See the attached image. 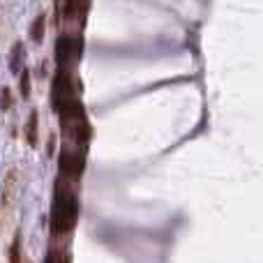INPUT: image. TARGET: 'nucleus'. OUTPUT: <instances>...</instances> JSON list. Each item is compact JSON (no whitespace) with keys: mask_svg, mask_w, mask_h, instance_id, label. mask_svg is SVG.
<instances>
[{"mask_svg":"<svg viewBox=\"0 0 263 263\" xmlns=\"http://www.w3.org/2000/svg\"><path fill=\"white\" fill-rule=\"evenodd\" d=\"M79 217V201L72 192H55L53 201V213H51V229L55 233L69 231L77 224Z\"/></svg>","mask_w":263,"mask_h":263,"instance_id":"nucleus-1","label":"nucleus"},{"mask_svg":"<svg viewBox=\"0 0 263 263\" xmlns=\"http://www.w3.org/2000/svg\"><path fill=\"white\" fill-rule=\"evenodd\" d=\"M83 166H86V145H77V148H65L60 155V173L67 178L77 180L81 176Z\"/></svg>","mask_w":263,"mask_h":263,"instance_id":"nucleus-2","label":"nucleus"},{"mask_svg":"<svg viewBox=\"0 0 263 263\" xmlns=\"http://www.w3.org/2000/svg\"><path fill=\"white\" fill-rule=\"evenodd\" d=\"M37 123H40V114L32 111L30 118H28V127H26V139L30 145H37Z\"/></svg>","mask_w":263,"mask_h":263,"instance_id":"nucleus-3","label":"nucleus"},{"mask_svg":"<svg viewBox=\"0 0 263 263\" xmlns=\"http://www.w3.org/2000/svg\"><path fill=\"white\" fill-rule=\"evenodd\" d=\"M44 23H46V16L44 14H40V16L35 18V21H32V42H37V44H40L42 42V37H44Z\"/></svg>","mask_w":263,"mask_h":263,"instance_id":"nucleus-4","label":"nucleus"},{"mask_svg":"<svg viewBox=\"0 0 263 263\" xmlns=\"http://www.w3.org/2000/svg\"><path fill=\"white\" fill-rule=\"evenodd\" d=\"M9 263H21V238H16L9 250Z\"/></svg>","mask_w":263,"mask_h":263,"instance_id":"nucleus-5","label":"nucleus"},{"mask_svg":"<svg viewBox=\"0 0 263 263\" xmlns=\"http://www.w3.org/2000/svg\"><path fill=\"white\" fill-rule=\"evenodd\" d=\"M21 95L23 97L30 95V72H28V69L21 74Z\"/></svg>","mask_w":263,"mask_h":263,"instance_id":"nucleus-6","label":"nucleus"},{"mask_svg":"<svg viewBox=\"0 0 263 263\" xmlns=\"http://www.w3.org/2000/svg\"><path fill=\"white\" fill-rule=\"evenodd\" d=\"M0 106H3L5 111L12 106V97H9V88H3V92H0Z\"/></svg>","mask_w":263,"mask_h":263,"instance_id":"nucleus-7","label":"nucleus"},{"mask_svg":"<svg viewBox=\"0 0 263 263\" xmlns=\"http://www.w3.org/2000/svg\"><path fill=\"white\" fill-rule=\"evenodd\" d=\"M63 12H65V16H67V18H72L74 14H77V0H65V9H63Z\"/></svg>","mask_w":263,"mask_h":263,"instance_id":"nucleus-8","label":"nucleus"}]
</instances>
